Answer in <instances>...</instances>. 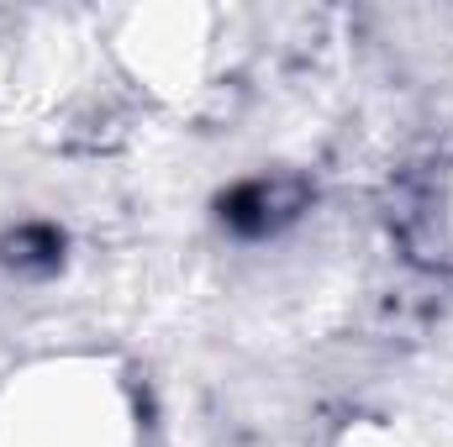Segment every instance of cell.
<instances>
[{
	"instance_id": "obj_1",
	"label": "cell",
	"mask_w": 453,
	"mask_h": 447,
	"mask_svg": "<svg viewBox=\"0 0 453 447\" xmlns=\"http://www.w3.org/2000/svg\"><path fill=\"white\" fill-rule=\"evenodd\" d=\"M301 185H285V179H248L237 190L222 195V222L242 237H264L274 226H285L301 211Z\"/></svg>"
},
{
	"instance_id": "obj_2",
	"label": "cell",
	"mask_w": 453,
	"mask_h": 447,
	"mask_svg": "<svg viewBox=\"0 0 453 447\" xmlns=\"http://www.w3.org/2000/svg\"><path fill=\"white\" fill-rule=\"evenodd\" d=\"M58 247H64V237L53 226H21V231H11L0 242V258L11 269H53L58 263Z\"/></svg>"
}]
</instances>
